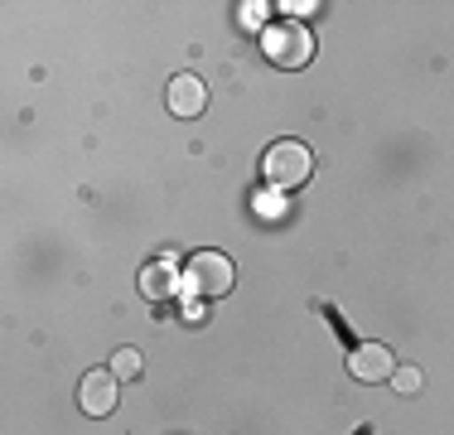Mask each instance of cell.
<instances>
[{
    "mask_svg": "<svg viewBox=\"0 0 454 435\" xmlns=\"http://www.w3.org/2000/svg\"><path fill=\"white\" fill-rule=\"evenodd\" d=\"M262 49L276 68H305L315 59V39L300 20H280V25H266L262 29Z\"/></svg>",
    "mask_w": 454,
    "mask_h": 435,
    "instance_id": "obj_1",
    "label": "cell"
},
{
    "mask_svg": "<svg viewBox=\"0 0 454 435\" xmlns=\"http://www.w3.org/2000/svg\"><path fill=\"white\" fill-rule=\"evenodd\" d=\"M179 281H184L179 296H203V300L227 296V290H232V261L223 252H193Z\"/></svg>",
    "mask_w": 454,
    "mask_h": 435,
    "instance_id": "obj_2",
    "label": "cell"
},
{
    "mask_svg": "<svg viewBox=\"0 0 454 435\" xmlns=\"http://www.w3.org/2000/svg\"><path fill=\"white\" fill-rule=\"evenodd\" d=\"M309 170H315V155H309L300 140H276V146L266 150V160H262V174L276 184V189H300V184L309 179Z\"/></svg>",
    "mask_w": 454,
    "mask_h": 435,
    "instance_id": "obj_3",
    "label": "cell"
},
{
    "mask_svg": "<svg viewBox=\"0 0 454 435\" xmlns=\"http://www.w3.org/2000/svg\"><path fill=\"white\" fill-rule=\"evenodd\" d=\"M116 383H121L116 373H106V368H92V373L82 377V387H78L82 411H88V416H112V411H116Z\"/></svg>",
    "mask_w": 454,
    "mask_h": 435,
    "instance_id": "obj_4",
    "label": "cell"
},
{
    "mask_svg": "<svg viewBox=\"0 0 454 435\" xmlns=\"http://www.w3.org/2000/svg\"><path fill=\"white\" fill-rule=\"evenodd\" d=\"M348 373L358 377V383H387V377L396 373V358L387 353L382 344H363V348H353Z\"/></svg>",
    "mask_w": 454,
    "mask_h": 435,
    "instance_id": "obj_5",
    "label": "cell"
},
{
    "mask_svg": "<svg viewBox=\"0 0 454 435\" xmlns=\"http://www.w3.org/2000/svg\"><path fill=\"white\" fill-rule=\"evenodd\" d=\"M203 107H208V87L193 78V73H179V78L169 83V112L175 116H199Z\"/></svg>",
    "mask_w": 454,
    "mask_h": 435,
    "instance_id": "obj_6",
    "label": "cell"
},
{
    "mask_svg": "<svg viewBox=\"0 0 454 435\" xmlns=\"http://www.w3.org/2000/svg\"><path fill=\"white\" fill-rule=\"evenodd\" d=\"M140 290H145V300H169L175 290H184V281H175V271L160 261V266H145V276H140Z\"/></svg>",
    "mask_w": 454,
    "mask_h": 435,
    "instance_id": "obj_7",
    "label": "cell"
},
{
    "mask_svg": "<svg viewBox=\"0 0 454 435\" xmlns=\"http://www.w3.org/2000/svg\"><path fill=\"white\" fill-rule=\"evenodd\" d=\"M392 387L402 392V397H416V392L426 387V377H420V368H396V373H392Z\"/></svg>",
    "mask_w": 454,
    "mask_h": 435,
    "instance_id": "obj_8",
    "label": "cell"
},
{
    "mask_svg": "<svg viewBox=\"0 0 454 435\" xmlns=\"http://www.w3.org/2000/svg\"><path fill=\"white\" fill-rule=\"evenodd\" d=\"M112 373L121 377V383H126V377H140V353H136V348H121V353L112 358Z\"/></svg>",
    "mask_w": 454,
    "mask_h": 435,
    "instance_id": "obj_9",
    "label": "cell"
},
{
    "mask_svg": "<svg viewBox=\"0 0 454 435\" xmlns=\"http://www.w3.org/2000/svg\"><path fill=\"white\" fill-rule=\"evenodd\" d=\"M242 25H247V29H262V25H266V5L247 0V5H242Z\"/></svg>",
    "mask_w": 454,
    "mask_h": 435,
    "instance_id": "obj_10",
    "label": "cell"
},
{
    "mask_svg": "<svg viewBox=\"0 0 454 435\" xmlns=\"http://www.w3.org/2000/svg\"><path fill=\"white\" fill-rule=\"evenodd\" d=\"M280 10H290V20H305V15H315V0H286V5H280Z\"/></svg>",
    "mask_w": 454,
    "mask_h": 435,
    "instance_id": "obj_11",
    "label": "cell"
},
{
    "mask_svg": "<svg viewBox=\"0 0 454 435\" xmlns=\"http://www.w3.org/2000/svg\"><path fill=\"white\" fill-rule=\"evenodd\" d=\"M256 213H266V218H280V199H276V194H256Z\"/></svg>",
    "mask_w": 454,
    "mask_h": 435,
    "instance_id": "obj_12",
    "label": "cell"
}]
</instances>
